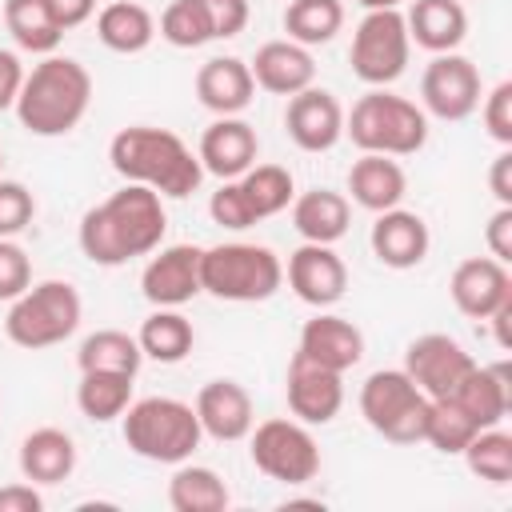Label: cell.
Here are the masks:
<instances>
[{
	"label": "cell",
	"mask_w": 512,
	"mask_h": 512,
	"mask_svg": "<svg viewBox=\"0 0 512 512\" xmlns=\"http://www.w3.org/2000/svg\"><path fill=\"white\" fill-rule=\"evenodd\" d=\"M96 36L108 52L136 56L156 40V16L136 0H112L96 12Z\"/></svg>",
	"instance_id": "cell-29"
},
{
	"label": "cell",
	"mask_w": 512,
	"mask_h": 512,
	"mask_svg": "<svg viewBox=\"0 0 512 512\" xmlns=\"http://www.w3.org/2000/svg\"><path fill=\"white\" fill-rule=\"evenodd\" d=\"M408 56H412V40L400 8H376L360 16L348 48L356 80H364L368 88H388L408 72Z\"/></svg>",
	"instance_id": "cell-10"
},
{
	"label": "cell",
	"mask_w": 512,
	"mask_h": 512,
	"mask_svg": "<svg viewBox=\"0 0 512 512\" xmlns=\"http://www.w3.org/2000/svg\"><path fill=\"white\" fill-rule=\"evenodd\" d=\"M472 352L448 336V332H424L416 340H408L404 348V372L412 376V384L428 396V400H444L456 392V384L472 372Z\"/></svg>",
	"instance_id": "cell-12"
},
{
	"label": "cell",
	"mask_w": 512,
	"mask_h": 512,
	"mask_svg": "<svg viewBox=\"0 0 512 512\" xmlns=\"http://www.w3.org/2000/svg\"><path fill=\"white\" fill-rule=\"evenodd\" d=\"M368 248L384 268L408 272V268L424 264V256L432 248V232H428L420 212H408L396 204L388 212H376L372 232H368Z\"/></svg>",
	"instance_id": "cell-19"
},
{
	"label": "cell",
	"mask_w": 512,
	"mask_h": 512,
	"mask_svg": "<svg viewBox=\"0 0 512 512\" xmlns=\"http://www.w3.org/2000/svg\"><path fill=\"white\" fill-rule=\"evenodd\" d=\"M204 12H208V24H212V40H232L248 28V16H252V4L248 0H200Z\"/></svg>",
	"instance_id": "cell-44"
},
{
	"label": "cell",
	"mask_w": 512,
	"mask_h": 512,
	"mask_svg": "<svg viewBox=\"0 0 512 512\" xmlns=\"http://www.w3.org/2000/svg\"><path fill=\"white\" fill-rule=\"evenodd\" d=\"M248 456L268 480L288 484V488H300V484L316 480V472H320V444H316L312 428L300 424L296 416H272V420L252 424Z\"/></svg>",
	"instance_id": "cell-9"
},
{
	"label": "cell",
	"mask_w": 512,
	"mask_h": 512,
	"mask_svg": "<svg viewBox=\"0 0 512 512\" xmlns=\"http://www.w3.org/2000/svg\"><path fill=\"white\" fill-rule=\"evenodd\" d=\"M24 64L12 48H0V112L4 108H16V96H20V84H24Z\"/></svg>",
	"instance_id": "cell-47"
},
{
	"label": "cell",
	"mask_w": 512,
	"mask_h": 512,
	"mask_svg": "<svg viewBox=\"0 0 512 512\" xmlns=\"http://www.w3.org/2000/svg\"><path fill=\"white\" fill-rule=\"evenodd\" d=\"M284 132L300 152H332L344 140V104L328 88L308 84L304 92L288 96Z\"/></svg>",
	"instance_id": "cell-15"
},
{
	"label": "cell",
	"mask_w": 512,
	"mask_h": 512,
	"mask_svg": "<svg viewBox=\"0 0 512 512\" xmlns=\"http://www.w3.org/2000/svg\"><path fill=\"white\" fill-rule=\"evenodd\" d=\"M80 316H84V304L68 280H40V284H28L16 300H8L4 336L28 352L56 348L80 328Z\"/></svg>",
	"instance_id": "cell-7"
},
{
	"label": "cell",
	"mask_w": 512,
	"mask_h": 512,
	"mask_svg": "<svg viewBox=\"0 0 512 512\" xmlns=\"http://www.w3.org/2000/svg\"><path fill=\"white\" fill-rule=\"evenodd\" d=\"M196 416H200V428L204 436L220 440V444H236V440H248L252 424H256V404L248 396V388L240 380H208L200 392H196Z\"/></svg>",
	"instance_id": "cell-20"
},
{
	"label": "cell",
	"mask_w": 512,
	"mask_h": 512,
	"mask_svg": "<svg viewBox=\"0 0 512 512\" xmlns=\"http://www.w3.org/2000/svg\"><path fill=\"white\" fill-rule=\"evenodd\" d=\"M4 28L16 48L32 56H52L64 40V28L56 24L48 0H4Z\"/></svg>",
	"instance_id": "cell-32"
},
{
	"label": "cell",
	"mask_w": 512,
	"mask_h": 512,
	"mask_svg": "<svg viewBox=\"0 0 512 512\" xmlns=\"http://www.w3.org/2000/svg\"><path fill=\"white\" fill-rule=\"evenodd\" d=\"M284 280L296 292V300H304L308 308H332L348 292V264L336 256L332 244H308L304 240L288 256Z\"/></svg>",
	"instance_id": "cell-16"
},
{
	"label": "cell",
	"mask_w": 512,
	"mask_h": 512,
	"mask_svg": "<svg viewBox=\"0 0 512 512\" xmlns=\"http://www.w3.org/2000/svg\"><path fill=\"white\" fill-rule=\"evenodd\" d=\"M344 28V4L340 0H288L284 8V32L288 40L304 48L328 44Z\"/></svg>",
	"instance_id": "cell-35"
},
{
	"label": "cell",
	"mask_w": 512,
	"mask_h": 512,
	"mask_svg": "<svg viewBox=\"0 0 512 512\" xmlns=\"http://www.w3.org/2000/svg\"><path fill=\"white\" fill-rule=\"evenodd\" d=\"M464 464L472 476L488 480V484H508L512 480V436L496 424V428H480L468 444H464Z\"/></svg>",
	"instance_id": "cell-37"
},
{
	"label": "cell",
	"mask_w": 512,
	"mask_h": 512,
	"mask_svg": "<svg viewBox=\"0 0 512 512\" xmlns=\"http://www.w3.org/2000/svg\"><path fill=\"white\" fill-rule=\"evenodd\" d=\"M168 212L164 196L144 184H124L108 200L92 204L80 216L76 244L100 268H120L136 256H152L164 244Z\"/></svg>",
	"instance_id": "cell-1"
},
{
	"label": "cell",
	"mask_w": 512,
	"mask_h": 512,
	"mask_svg": "<svg viewBox=\"0 0 512 512\" xmlns=\"http://www.w3.org/2000/svg\"><path fill=\"white\" fill-rule=\"evenodd\" d=\"M448 296L468 320H488L504 300H512V272L496 256H468L452 268Z\"/></svg>",
	"instance_id": "cell-17"
},
{
	"label": "cell",
	"mask_w": 512,
	"mask_h": 512,
	"mask_svg": "<svg viewBox=\"0 0 512 512\" xmlns=\"http://www.w3.org/2000/svg\"><path fill=\"white\" fill-rule=\"evenodd\" d=\"M292 228L300 232V240L308 244H336L348 236L352 224V200L344 192L332 188H308L300 196H292Z\"/></svg>",
	"instance_id": "cell-27"
},
{
	"label": "cell",
	"mask_w": 512,
	"mask_h": 512,
	"mask_svg": "<svg viewBox=\"0 0 512 512\" xmlns=\"http://www.w3.org/2000/svg\"><path fill=\"white\" fill-rule=\"evenodd\" d=\"M404 24H408V40L432 56L456 52L468 36V12L460 0H412Z\"/></svg>",
	"instance_id": "cell-25"
},
{
	"label": "cell",
	"mask_w": 512,
	"mask_h": 512,
	"mask_svg": "<svg viewBox=\"0 0 512 512\" xmlns=\"http://www.w3.org/2000/svg\"><path fill=\"white\" fill-rule=\"evenodd\" d=\"M296 352H304L308 360H316L332 372H348L364 360V332L352 320H344L328 308H316V316L304 320V328H300Z\"/></svg>",
	"instance_id": "cell-21"
},
{
	"label": "cell",
	"mask_w": 512,
	"mask_h": 512,
	"mask_svg": "<svg viewBox=\"0 0 512 512\" xmlns=\"http://www.w3.org/2000/svg\"><path fill=\"white\" fill-rule=\"evenodd\" d=\"M76 472V440L64 428H32L20 440V476L48 488V484H64Z\"/></svg>",
	"instance_id": "cell-28"
},
{
	"label": "cell",
	"mask_w": 512,
	"mask_h": 512,
	"mask_svg": "<svg viewBox=\"0 0 512 512\" xmlns=\"http://www.w3.org/2000/svg\"><path fill=\"white\" fill-rule=\"evenodd\" d=\"M168 504H172V512H224L232 504V496L216 468L184 460V464H172Z\"/></svg>",
	"instance_id": "cell-30"
},
{
	"label": "cell",
	"mask_w": 512,
	"mask_h": 512,
	"mask_svg": "<svg viewBox=\"0 0 512 512\" xmlns=\"http://www.w3.org/2000/svg\"><path fill=\"white\" fill-rule=\"evenodd\" d=\"M256 96V80L248 60L240 56H212L196 68V100L216 116H240Z\"/></svg>",
	"instance_id": "cell-24"
},
{
	"label": "cell",
	"mask_w": 512,
	"mask_h": 512,
	"mask_svg": "<svg viewBox=\"0 0 512 512\" xmlns=\"http://www.w3.org/2000/svg\"><path fill=\"white\" fill-rule=\"evenodd\" d=\"M484 244L488 256H496L500 264H512V204H500L488 224H484Z\"/></svg>",
	"instance_id": "cell-45"
},
{
	"label": "cell",
	"mask_w": 512,
	"mask_h": 512,
	"mask_svg": "<svg viewBox=\"0 0 512 512\" xmlns=\"http://www.w3.org/2000/svg\"><path fill=\"white\" fill-rule=\"evenodd\" d=\"M0 168H4V152H0Z\"/></svg>",
	"instance_id": "cell-52"
},
{
	"label": "cell",
	"mask_w": 512,
	"mask_h": 512,
	"mask_svg": "<svg viewBox=\"0 0 512 512\" xmlns=\"http://www.w3.org/2000/svg\"><path fill=\"white\" fill-rule=\"evenodd\" d=\"M348 192H352V204H360L364 212L376 216V212H388L404 200L408 176H404L396 156L360 152V160H352V168H348Z\"/></svg>",
	"instance_id": "cell-26"
},
{
	"label": "cell",
	"mask_w": 512,
	"mask_h": 512,
	"mask_svg": "<svg viewBox=\"0 0 512 512\" xmlns=\"http://www.w3.org/2000/svg\"><path fill=\"white\" fill-rule=\"evenodd\" d=\"M476 428H496L504 424L508 408H512V376H508V360L496 364H472V372L456 384V392L448 396Z\"/></svg>",
	"instance_id": "cell-23"
},
{
	"label": "cell",
	"mask_w": 512,
	"mask_h": 512,
	"mask_svg": "<svg viewBox=\"0 0 512 512\" xmlns=\"http://www.w3.org/2000/svg\"><path fill=\"white\" fill-rule=\"evenodd\" d=\"M208 216H212V224H220L228 232H244V228L260 224L252 204H248V196H244V188H240V180H220V188L208 200Z\"/></svg>",
	"instance_id": "cell-40"
},
{
	"label": "cell",
	"mask_w": 512,
	"mask_h": 512,
	"mask_svg": "<svg viewBox=\"0 0 512 512\" xmlns=\"http://www.w3.org/2000/svg\"><path fill=\"white\" fill-rule=\"evenodd\" d=\"M252 68V80L256 88L272 92V96H296L304 92L308 84H316V60H312V48L296 44V40H268L256 48V56L248 60Z\"/></svg>",
	"instance_id": "cell-22"
},
{
	"label": "cell",
	"mask_w": 512,
	"mask_h": 512,
	"mask_svg": "<svg viewBox=\"0 0 512 512\" xmlns=\"http://www.w3.org/2000/svg\"><path fill=\"white\" fill-rule=\"evenodd\" d=\"M48 8H52V16H56V24L68 32V28H80V24L92 20L96 0H48Z\"/></svg>",
	"instance_id": "cell-49"
},
{
	"label": "cell",
	"mask_w": 512,
	"mask_h": 512,
	"mask_svg": "<svg viewBox=\"0 0 512 512\" xmlns=\"http://www.w3.org/2000/svg\"><path fill=\"white\" fill-rule=\"evenodd\" d=\"M44 508V496H40V484L32 480H12L0 488V512H40Z\"/></svg>",
	"instance_id": "cell-46"
},
{
	"label": "cell",
	"mask_w": 512,
	"mask_h": 512,
	"mask_svg": "<svg viewBox=\"0 0 512 512\" xmlns=\"http://www.w3.org/2000/svg\"><path fill=\"white\" fill-rule=\"evenodd\" d=\"M488 324H492V336H496V348H504V352H512V300H504L492 316H488Z\"/></svg>",
	"instance_id": "cell-50"
},
{
	"label": "cell",
	"mask_w": 512,
	"mask_h": 512,
	"mask_svg": "<svg viewBox=\"0 0 512 512\" xmlns=\"http://www.w3.org/2000/svg\"><path fill=\"white\" fill-rule=\"evenodd\" d=\"M120 432H124L128 452H136L148 464H184L204 440L196 408L176 396L132 400L120 416Z\"/></svg>",
	"instance_id": "cell-4"
},
{
	"label": "cell",
	"mask_w": 512,
	"mask_h": 512,
	"mask_svg": "<svg viewBox=\"0 0 512 512\" xmlns=\"http://www.w3.org/2000/svg\"><path fill=\"white\" fill-rule=\"evenodd\" d=\"M136 344L144 352V360H156V364H180L192 344H196V332H192V320L180 312V308H152L136 332Z\"/></svg>",
	"instance_id": "cell-31"
},
{
	"label": "cell",
	"mask_w": 512,
	"mask_h": 512,
	"mask_svg": "<svg viewBox=\"0 0 512 512\" xmlns=\"http://www.w3.org/2000/svg\"><path fill=\"white\" fill-rule=\"evenodd\" d=\"M92 108V72L72 56H44L20 84L16 120L24 132L56 140L80 128Z\"/></svg>",
	"instance_id": "cell-3"
},
{
	"label": "cell",
	"mask_w": 512,
	"mask_h": 512,
	"mask_svg": "<svg viewBox=\"0 0 512 512\" xmlns=\"http://www.w3.org/2000/svg\"><path fill=\"white\" fill-rule=\"evenodd\" d=\"M108 160L112 172L124 184H144L168 200H184L200 188L204 168L200 156L168 128H152V124H128L112 136L108 144Z\"/></svg>",
	"instance_id": "cell-2"
},
{
	"label": "cell",
	"mask_w": 512,
	"mask_h": 512,
	"mask_svg": "<svg viewBox=\"0 0 512 512\" xmlns=\"http://www.w3.org/2000/svg\"><path fill=\"white\" fill-rule=\"evenodd\" d=\"M200 252L196 244H168L156 248L140 272V292L152 308H184L196 300L200 288Z\"/></svg>",
	"instance_id": "cell-14"
},
{
	"label": "cell",
	"mask_w": 512,
	"mask_h": 512,
	"mask_svg": "<svg viewBox=\"0 0 512 512\" xmlns=\"http://www.w3.org/2000/svg\"><path fill=\"white\" fill-rule=\"evenodd\" d=\"M200 168L216 180H236L244 176L256 160H260V136L248 120L240 116H216L204 132H200Z\"/></svg>",
	"instance_id": "cell-18"
},
{
	"label": "cell",
	"mask_w": 512,
	"mask_h": 512,
	"mask_svg": "<svg viewBox=\"0 0 512 512\" xmlns=\"http://www.w3.org/2000/svg\"><path fill=\"white\" fill-rule=\"evenodd\" d=\"M236 180H240V188H244L256 220H268V216L284 212L292 204V196H296V180H292V172L284 164H252Z\"/></svg>",
	"instance_id": "cell-36"
},
{
	"label": "cell",
	"mask_w": 512,
	"mask_h": 512,
	"mask_svg": "<svg viewBox=\"0 0 512 512\" xmlns=\"http://www.w3.org/2000/svg\"><path fill=\"white\" fill-rule=\"evenodd\" d=\"M488 192L496 204H512V148H500V156L488 168Z\"/></svg>",
	"instance_id": "cell-48"
},
{
	"label": "cell",
	"mask_w": 512,
	"mask_h": 512,
	"mask_svg": "<svg viewBox=\"0 0 512 512\" xmlns=\"http://www.w3.org/2000/svg\"><path fill=\"white\" fill-rule=\"evenodd\" d=\"M132 380L136 376L128 372H80V384H76L80 416H88L92 424L120 420L124 408L132 404Z\"/></svg>",
	"instance_id": "cell-34"
},
{
	"label": "cell",
	"mask_w": 512,
	"mask_h": 512,
	"mask_svg": "<svg viewBox=\"0 0 512 512\" xmlns=\"http://www.w3.org/2000/svg\"><path fill=\"white\" fill-rule=\"evenodd\" d=\"M360 416L388 444H420L428 420V396L404 368H376L360 384Z\"/></svg>",
	"instance_id": "cell-8"
},
{
	"label": "cell",
	"mask_w": 512,
	"mask_h": 512,
	"mask_svg": "<svg viewBox=\"0 0 512 512\" xmlns=\"http://www.w3.org/2000/svg\"><path fill=\"white\" fill-rule=\"evenodd\" d=\"M480 120L500 148H512V80H500L480 96Z\"/></svg>",
	"instance_id": "cell-42"
},
{
	"label": "cell",
	"mask_w": 512,
	"mask_h": 512,
	"mask_svg": "<svg viewBox=\"0 0 512 512\" xmlns=\"http://www.w3.org/2000/svg\"><path fill=\"white\" fill-rule=\"evenodd\" d=\"M344 136L360 152H380V156H416L428 144V116L420 104L388 92V88H368L352 112H344Z\"/></svg>",
	"instance_id": "cell-6"
},
{
	"label": "cell",
	"mask_w": 512,
	"mask_h": 512,
	"mask_svg": "<svg viewBox=\"0 0 512 512\" xmlns=\"http://www.w3.org/2000/svg\"><path fill=\"white\" fill-rule=\"evenodd\" d=\"M156 36L168 40L172 48H200L212 40V24L200 0H172L160 20H156Z\"/></svg>",
	"instance_id": "cell-39"
},
{
	"label": "cell",
	"mask_w": 512,
	"mask_h": 512,
	"mask_svg": "<svg viewBox=\"0 0 512 512\" xmlns=\"http://www.w3.org/2000/svg\"><path fill=\"white\" fill-rule=\"evenodd\" d=\"M480 96H484V84H480V68L460 56V52H440L428 60L424 76H420V108L424 116H436V120H468L476 108H480Z\"/></svg>",
	"instance_id": "cell-11"
},
{
	"label": "cell",
	"mask_w": 512,
	"mask_h": 512,
	"mask_svg": "<svg viewBox=\"0 0 512 512\" xmlns=\"http://www.w3.org/2000/svg\"><path fill=\"white\" fill-rule=\"evenodd\" d=\"M284 396H288V412L316 428V424H332L344 408V372H332L316 360H308L304 352H292L288 372H284Z\"/></svg>",
	"instance_id": "cell-13"
},
{
	"label": "cell",
	"mask_w": 512,
	"mask_h": 512,
	"mask_svg": "<svg viewBox=\"0 0 512 512\" xmlns=\"http://www.w3.org/2000/svg\"><path fill=\"white\" fill-rule=\"evenodd\" d=\"M480 428L444 396V400H428V420H424V444H432L444 456H460L464 444L476 436Z\"/></svg>",
	"instance_id": "cell-38"
},
{
	"label": "cell",
	"mask_w": 512,
	"mask_h": 512,
	"mask_svg": "<svg viewBox=\"0 0 512 512\" xmlns=\"http://www.w3.org/2000/svg\"><path fill=\"white\" fill-rule=\"evenodd\" d=\"M36 216V196L20 180H0V236H20Z\"/></svg>",
	"instance_id": "cell-41"
},
{
	"label": "cell",
	"mask_w": 512,
	"mask_h": 512,
	"mask_svg": "<svg viewBox=\"0 0 512 512\" xmlns=\"http://www.w3.org/2000/svg\"><path fill=\"white\" fill-rule=\"evenodd\" d=\"M284 284V260L268 244L224 240L200 252V288L228 304L272 300Z\"/></svg>",
	"instance_id": "cell-5"
},
{
	"label": "cell",
	"mask_w": 512,
	"mask_h": 512,
	"mask_svg": "<svg viewBox=\"0 0 512 512\" xmlns=\"http://www.w3.org/2000/svg\"><path fill=\"white\" fill-rule=\"evenodd\" d=\"M144 364V352L136 344V336L120 332V328H96L80 340L76 352V368L80 372H128L136 376Z\"/></svg>",
	"instance_id": "cell-33"
},
{
	"label": "cell",
	"mask_w": 512,
	"mask_h": 512,
	"mask_svg": "<svg viewBox=\"0 0 512 512\" xmlns=\"http://www.w3.org/2000/svg\"><path fill=\"white\" fill-rule=\"evenodd\" d=\"M364 12H376V8H400L404 0H356Z\"/></svg>",
	"instance_id": "cell-51"
},
{
	"label": "cell",
	"mask_w": 512,
	"mask_h": 512,
	"mask_svg": "<svg viewBox=\"0 0 512 512\" xmlns=\"http://www.w3.org/2000/svg\"><path fill=\"white\" fill-rule=\"evenodd\" d=\"M32 284V260L16 236H0V300H16Z\"/></svg>",
	"instance_id": "cell-43"
}]
</instances>
